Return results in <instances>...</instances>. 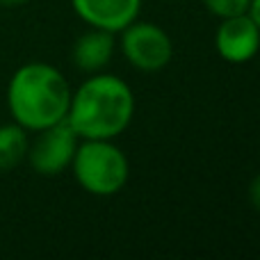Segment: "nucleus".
I'll return each mask as SVG.
<instances>
[{
  "instance_id": "10",
  "label": "nucleus",
  "mask_w": 260,
  "mask_h": 260,
  "mask_svg": "<svg viewBox=\"0 0 260 260\" xmlns=\"http://www.w3.org/2000/svg\"><path fill=\"white\" fill-rule=\"evenodd\" d=\"M203 7L217 18H229L238 14H247L251 0H201Z\"/></svg>"
},
{
  "instance_id": "6",
  "label": "nucleus",
  "mask_w": 260,
  "mask_h": 260,
  "mask_svg": "<svg viewBox=\"0 0 260 260\" xmlns=\"http://www.w3.org/2000/svg\"><path fill=\"white\" fill-rule=\"evenodd\" d=\"M215 50L229 64H247L260 53V27L249 14L219 18Z\"/></svg>"
},
{
  "instance_id": "11",
  "label": "nucleus",
  "mask_w": 260,
  "mask_h": 260,
  "mask_svg": "<svg viewBox=\"0 0 260 260\" xmlns=\"http://www.w3.org/2000/svg\"><path fill=\"white\" fill-rule=\"evenodd\" d=\"M247 197H249V203H251L253 210L260 212V171L251 178V183H249L247 187Z\"/></svg>"
},
{
  "instance_id": "5",
  "label": "nucleus",
  "mask_w": 260,
  "mask_h": 260,
  "mask_svg": "<svg viewBox=\"0 0 260 260\" xmlns=\"http://www.w3.org/2000/svg\"><path fill=\"white\" fill-rule=\"evenodd\" d=\"M78 142L80 137L73 133V128L67 121H59L39 130L35 139H30L25 162L39 176H59L71 167Z\"/></svg>"
},
{
  "instance_id": "13",
  "label": "nucleus",
  "mask_w": 260,
  "mask_h": 260,
  "mask_svg": "<svg viewBox=\"0 0 260 260\" xmlns=\"http://www.w3.org/2000/svg\"><path fill=\"white\" fill-rule=\"evenodd\" d=\"M30 0H0V7H7V9H14V7H23L27 5Z\"/></svg>"
},
{
  "instance_id": "8",
  "label": "nucleus",
  "mask_w": 260,
  "mask_h": 260,
  "mask_svg": "<svg viewBox=\"0 0 260 260\" xmlns=\"http://www.w3.org/2000/svg\"><path fill=\"white\" fill-rule=\"evenodd\" d=\"M117 50V35L99 27H89L85 35H80L73 44L71 59L78 71L99 73L112 62Z\"/></svg>"
},
{
  "instance_id": "9",
  "label": "nucleus",
  "mask_w": 260,
  "mask_h": 260,
  "mask_svg": "<svg viewBox=\"0 0 260 260\" xmlns=\"http://www.w3.org/2000/svg\"><path fill=\"white\" fill-rule=\"evenodd\" d=\"M30 137L18 123H0V174L14 171L27 157Z\"/></svg>"
},
{
  "instance_id": "2",
  "label": "nucleus",
  "mask_w": 260,
  "mask_h": 260,
  "mask_svg": "<svg viewBox=\"0 0 260 260\" xmlns=\"http://www.w3.org/2000/svg\"><path fill=\"white\" fill-rule=\"evenodd\" d=\"M71 85L57 67L27 62L12 73L7 82V110L12 121L27 133L67 121Z\"/></svg>"
},
{
  "instance_id": "1",
  "label": "nucleus",
  "mask_w": 260,
  "mask_h": 260,
  "mask_svg": "<svg viewBox=\"0 0 260 260\" xmlns=\"http://www.w3.org/2000/svg\"><path fill=\"white\" fill-rule=\"evenodd\" d=\"M133 87L114 73H89L71 91L67 123L80 139H117L135 117Z\"/></svg>"
},
{
  "instance_id": "12",
  "label": "nucleus",
  "mask_w": 260,
  "mask_h": 260,
  "mask_svg": "<svg viewBox=\"0 0 260 260\" xmlns=\"http://www.w3.org/2000/svg\"><path fill=\"white\" fill-rule=\"evenodd\" d=\"M249 16L256 21V25L260 27V0H251V5H249Z\"/></svg>"
},
{
  "instance_id": "4",
  "label": "nucleus",
  "mask_w": 260,
  "mask_h": 260,
  "mask_svg": "<svg viewBox=\"0 0 260 260\" xmlns=\"http://www.w3.org/2000/svg\"><path fill=\"white\" fill-rule=\"evenodd\" d=\"M121 53L126 62L137 71L155 73L169 67L174 59V41L165 27L151 21H133L121 32Z\"/></svg>"
},
{
  "instance_id": "3",
  "label": "nucleus",
  "mask_w": 260,
  "mask_h": 260,
  "mask_svg": "<svg viewBox=\"0 0 260 260\" xmlns=\"http://www.w3.org/2000/svg\"><path fill=\"white\" fill-rule=\"evenodd\" d=\"M69 169L87 194L105 199L126 187L130 162L114 139H80Z\"/></svg>"
},
{
  "instance_id": "7",
  "label": "nucleus",
  "mask_w": 260,
  "mask_h": 260,
  "mask_svg": "<svg viewBox=\"0 0 260 260\" xmlns=\"http://www.w3.org/2000/svg\"><path fill=\"white\" fill-rule=\"evenodd\" d=\"M76 16L89 27L119 32L139 18L142 0H71Z\"/></svg>"
}]
</instances>
